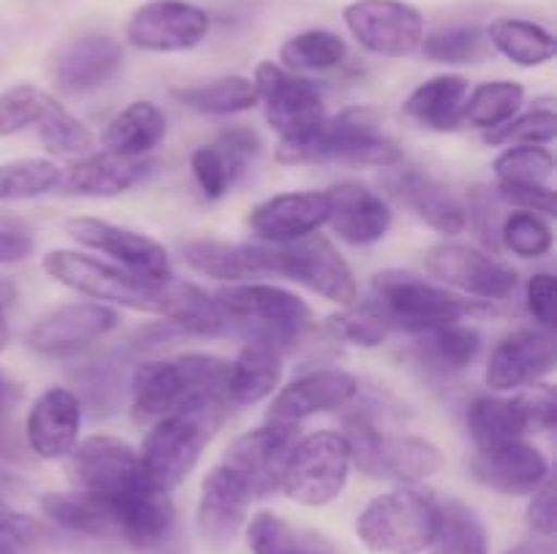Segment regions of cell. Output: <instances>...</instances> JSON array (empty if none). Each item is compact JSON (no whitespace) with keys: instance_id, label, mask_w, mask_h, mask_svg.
<instances>
[{"instance_id":"9c48e42d","label":"cell","mask_w":557,"mask_h":554,"mask_svg":"<svg viewBox=\"0 0 557 554\" xmlns=\"http://www.w3.org/2000/svg\"><path fill=\"white\" fill-rule=\"evenodd\" d=\"M424 269L441 286L490 304L509 302L520 286V275L509 261L460 242L433 244L424 253Z\"/></svg>"},{"instance_id":"e575fe53","label":"cell","mask_w":557,"mask_h":554,"mask_svg":"<svg viewBox=\"0 0 557 554\" xmlns=\"http://www.w3.org/2000/svg\"><path fill=\"white\" fill-rule=\"evenodd\" d=\"M466 427L476 449H490V445L522 440L531 435L517 391L511 396L495 394V391L473 396L466 407Z\"/></svg>"},{"instance_id":"52a82bcc","label":"cell","mask_w":557,"mask_h":554,"mask_svg":"<svg viewBox=\"0 0 557 554\" xmlns=\"http://www.w3.org/2000/svg\"><path fill=\"white\" fill-rule=\"evenodd\" d=\"M373 299L392 329L422 335L435 326L460 324L487 310L490 302L466 299L451 288L417 275L411 269H381L373 275Z\"/></svg>"},{"instance_id":"ac0fdd59","label":"cell","mask_w":557,"mask_h":554,"mask_svg":"<svg viewBox=\"0 0 557 554\" xmlns=\"http://www.w3.org/2000/svg\"><path fill=\"white\" fill-rule=\"evenodd\" d=\"M555 373L553 331L515 329L500 337L487 356L484 383L495 394H515L533 383H542Z\"/></svg>"},{"instance_id":"7c38bea8","label":"cell","mask_w":557,"mask_h":554,"mask_svg":"<svg viewBox=\"0 0 557 554\" xmlns=\"http://www.w3.org/2000/svg\"><path fill=\"white\" fill-rule=\"evenodd\" d=\"M207 9L190 0H145L125 22V41L139 52H190L210 36Z\"/></svg>"},{"instance_id":"ab89813d","label":"cell","mask_w":557,"mask_h":554,"mask_svg":"<svg viewBox=\"0 0 557 554\" xmlns=\"http://www.w3.org/2000/svg\"><path fill=\"white\" fill-rule=\"evenodd\" d=\"M419 52L441 65H473L484 63L493 54L487 33L476 22H446V25L424 30Z\"/></svg>"},{"instance_id":"94428289","label":"cell","mask_w":557,"mask_h":554,"mask_svg":"<svg viewBox=\"0 0 557 554\" xmlns=\"http://www.w3.org/2000/svg\"><path fill=\"white\" fill-rule=\"evenodd\" d=\"M41 536V525L33 516L22 514L0 498V546L9 543H33Z\"/></svg>"},{"instance_id":"5b68a950","label":"cell","mask_w":557,"mask_h":554,"mask_svg":"<svg viewBox=\"0 0 557 554\" xmlns=\"http://www.w3.org/2000/svg\"><path fill=\"white\" fill-rule=\"evenodd\" d=\"M223 416H226V407L201 405L185 407V411L169 413L152 421L136 449L141 487L172 494L199 465L207 443L221 429Z\"/></svg>"},{"instance_id":"7bdbcfd3","label":"cell","mask_w":557,"mask_h":554,"mask_svg":"<svg viewBox=\"0 0 557 554\" xmlns=\"http://www.w3.org/2000/svg\"><path fill=\"white\" fill-rule=\"evenodd\" d=\"M33 128L38 130V139H41L44 150L49 155L82 158L96 144V134L65 103H60L52 92H49L47 106H44L41 117Z\"/></svg>"},{"instance_id":"7dc6e473","label":"cell","mask_w":557,"mask_h":554,"mask_svg":"<svg viewBox=\"0 0 557 554\" xmlns=\"http://www.w3.org/2000/svg\"><path fill=\"white\" fill-rule=\"evenodd\" d=\"M555 231L549 217L528 210H509L500 223V250L525 261H539L553 253Z\"/></svg>"},{"instance_id":"be15d7a7","label":"cell","mask_w":557,"mask_h":554,"mask_svg":"<svg viewBox=\"0 0 557 554\" xmlns=\"http://www.w3.org/2000/svg\"><path fill=\"white\" fill-rule=\"evenodd\" d=\"M22 400V383H16L9 373L0 369V416L11 411Z\"/></svg>"},{"instance_id":"1f68e13d","label":"cell","mask_w":557,"mask_h":554,"mask_svg":"<svg viewBox=\"0 0 557 554\" xmlns=\"http://www.w3.org/2000/svg\"><path fill=\"white\" fill-rule=\"evenodd\" d=\"M484 348V335L471 324H446L422 331L413 340V358L428 373L451 378L471 367Z\"/></svg>"},{"instance_id":"d590c367","label":"cell","mask_w":557,"mask_h":554,"mask_svg":"<svg viewBox=\"0 0 557 554\" xmlns=\"http://www.w3.org/2000/svg\"><path fill=\"white\" fill-rule=\"evenodd\" d=\"M493 52L504 54L520 68H539L555 60L557 41L553 30L525 16H495L484 27Z\"/></svg>"},{"instance_id":"d6986e66","label":"cell","mask_w":557,"mask_h":554,"mask_svg":"<svg viewBox=\"0 0 557 554\" xmlns=\"http://www.w3.org/2000/svg\"><path fill=\"white\" fill-rule=\"evenodd\" d=\"M359 391H362V383L348 369H310L275 391V400L270 402V411H267V421L302 424L321 413L343 411L357 400Z\"/></svg>"},{"instance_id":"60d3db41","label":"cell","mask_w":557,"mask_h":554,"mask_svg":"<svg viewBox=\"0 0 557 554\" xmlns=\"http://www.w3.org/2000/svg\"><path fill=\"white\" fill-rule=\"evenodd\" d=\"M522 103H525V87L520 81H482V85L468 90L466 106H462V125L490 134V130L500 128L511 117H517L522 112Z\"/></svg>"},{"instance_id":"d6a6232c","label":"cell","mask_w":557,"mask_h":554,"mask_svg":"<svg viewBox=\"0 0 557 554\" xmlns=\"http://www.w3.org/2000/svg\"><path fill=\"white\" fill-rule=\"evenodd\" d=\"M169 119L158 103L134 101L120 109L101 130V150L123 158H150V152L166 139Z\"/></svg>"},{"instance_id":"4dcf8cb0","label":"cell","mask_w":557,"mask_h":554,"mask_svg":"<svg viewBox=\"0 0 557 554\" xmlns=\"http://www.w3.org/2000/svg\"><path fill=\"white\" fill-rule=\"evenodd\" d=\"M283 380V353L264 342H245L226 369V405L250 407L277 391Z\"/></svg>"},{"instance_id":"277c9868","label":"cell","mask_w":557,"mask_h":554,"mask_svg":"<svg viewBox=\"0 0 557 554\" xmlns=\"http://www.w3.org/2000/svg\"><path fill=\"white\" fill-rule=\"evenodd\" d=\"M215 302L245 342H264L283 356L297 351L313 329V307L299 293L275 282H223Z\"/></svg>"},{"instance_id":"003e7915","label":"cell","mask_w":557,"mask_h":554,"mask_svg":"<svg viewBox=\"0 0 557 554\" xmlns=\"http://www.w3.org/2000/svg\"><path fill=\"white\" fill-rule=\"evenodd\" d=\"M0 554H11V552H9V549H5V546H0Z\"/></svg>"},{"instance_id":"f1b7e54d","label":"cell","mask_w":557,"mask_h":554,"mask_svg":"<svg viewBox=\"0 0 557 554\" xmlns=\"http://www.w3.org/2000/svg\"><path fill=\"white\" fill-rule=\"evenodd\" d=\"M392 196L411 206L422 223H428L433 231L444 237H457L466 231V204L460 196L444 185L441 179L430 177L428 172L417 166H395L386 177Z\"/></svg>"},{"instance_id":"8d00e7d4","label":"cell","mask_w":557,"mask_h":554,"mask_svg":"<svg viewBox=\"0 0 557 554\" xmlns=\"http://www.w3.org/2000/svg\"><path fill=\"white\" fill-rule=\"evenodd\" d=\"M446 456L433 440L419 435H386L381 445L379 478L397 483H422L438 476Z\"/></svg>"},{"instance_id":"5bb4252c","label":"cell","mask_w":557,"mask_h":554,"mask_svg":"<svg viewBox=\"0 0 557 554\" xmlns=\"http://www.w3.org/2000/svg\"><path fill=\"white\" fill-rule=\"evenodd\" d=\"M120 326V310L101 302H69L33 320L25 331V348L44 358L76 356Z\"/></svg>"},{"instance_id":"603a6c76","label":"cell","mask_w":557,"mask_h":554,"mask_svg":"<svg viewBox=\"0 0 557 554\" xmlns=\"http://www.w3.org/2000/svg\"><path fill=\"white\" fill-rule=\"evenodd\" d=\"M471 473L482 487L504 498H528L553 476L547 454L528 438L476 449Z\"/></svg>"},{"instance_id":"4316f807","label":"cell","mask_w":557,"mask_h":554,"mask_svg":"<svg viewBox=\"0 0 557 554\" xmlns=\"http://www.w3.org/2000/svg\"><path fill=\"white\" fill-rule=\"evenodd\" d=\"M330 217L326 226L354 248H368L381 242L392 231L395 212L381 193L362 182H337L326 188Z\"/></svg>"},{"instance_id":"03108f58","label":"cell","mask_w":557,"mask_h":554,"mask_svg":"<svg viewBox=\"0 0 557 554\" xmlns=\"http://www.w3.org/2000/svg\"><path fill=\"white\" fill-rule=\"evenodd\" d=\"M504 554H555V546L549 538H533V541L517 543V546H511Z\"/></svg>"},{"instance_id":"11a10c76","label":"cell","mask_w":557,"mask_h":554,"mask_svg":"<svg viewBox=\"0 0 557 554\" xmlns=\"http://www.w3.org/2000/svg\"><path fill=\"white\" fill-rule=\"evenodd\" d=\"M525 307L539 329L553 331L557 324V280L553 272H533L525 286Z\"/></svg>"},{"instance_id":"44dd1931","label":"cell","mask_w":557,"mask_h":554,"mask_svg":"<svg viewBox=\"0 0 557 554\" xmlns=\"http://www.w3.org/2000/svg\"><path fill=\"white\" fill-rule=\"evenodd\" d=\"M82 416L85 407L76 391H71L69 386L44 389L27 411L25 429H22L30 454L47 462L65 459L82 440Z\"/></svg>"},{"instance_id":"816d5d0a","label":"cell","mask_w":557,"mask_h":554,"mask_svg":"<svg viewBox=\"0 0 557 554\" xmlns=\"http://www.w3.org/2000/svg\"><path fill=\"white\" fill-rule=\"evenodd\" d=\"M190 172H194L196 185L207 201H218L228 193L234 182L243 177V168L212 141L201 144L190 152Z\"/></svg>"},{"instance_id":"74e56055","label":"cell","mask_w":557,"mask_h":554,"mask_svg":"<svg viewBox=\"0 0 557 554\" xmlns=\"http://www.w3.org/2000/svg\"><path fill=\"white\" fill-rule=\"evenodd\" d=\"M169 96L185 109H194L199 114H212V117H228V114L248 112L259 103V92L250 76L228 74L218 76L212 81H201V85H185L172 87Z\"/></svg>"},{"instance_id":"f907efd6","label":"cell","mask_w":557,"mask_h":554,"mask_svg":"<svg viewBox=\"0 0 557 554\" xmlns=\"http://www.w3.org/2000/svg\"><path fill=\"white\" fill-rule=\"evenodd\" d=\"M466 228L471 226V231L476 234L479 242L484 244L487 253L500 255V223L506 217V204L500 201L495 185H476V188L468 190L466 196Z\"/></svg>"},{"instance_id":"c3c4849f","label":"cell","mask_w":557,"mask_h":554,"mask_svg":"<svg viewBox=\"0 0 557 554\" xmlns=\"http://www.w3.org/2000/svg\"><path fill=\"white\" fill-rule=\"evenodd\" d=\"M557 136V112L555 98L544 96L533 101L528 112H520L500 128L484 134V141L493 147H511V144H553Z\"/></svg>"},{"instance_id":"ba28073f","label":"cell","mask_w":557,"mask_h":554,"mask_svg":"<svg viewBox=\"0 0 557 554\" xmlns=\"http://www.w3.org/2000/svg\"><path fill=\"white\" fill-rule=\"evenodd\" d=\"M351 476L346 438L335 429H319L297 440L283 470L281 492L305 508H321L337 500Z\"/></svg>"},{"instance_id":"7a4b0ae2","label":"cell","mask_w":557,"mask_h":554,"mask_svg":"<svg viewBox=\"0 0 557 554\" xmlns=\"http://www.w3.org/2000/svg\"><path fill=\"white\" fill-rule=\"evenodd\" d=\"M228 358L212 353H177L145 358L134 367L128 383L131 418L150 427L169 413L201 405H226Z\"/></svg>"},{"instance_id":"cb8c5ba5","label":"cell","mask_w":557,"mask_h":554,"mask_svg":"<svg viewBox=\"0 0 557 554\" xmlns=\"http://www.w3.org/2000/svg\"><path fill=\"white\" fill-rule=\"evenodd\" d=\"M125 63V47L109 33H85L58 52L54 87L63 96H87L112 81Z\"/></svg>"},{"instance_id":"b9f144b4","label":"cell","mask_w":557,"mask_h":554,"mask_svg":"<svg viewBox=\"0 0 557 554\" xmlns=\"http://www.w3.org/2000/svg\"><path fill=\"white\" fill-rule=\"evenodd\" d=\"M430 554H490L487 530L476 511L462 500H441V521Z\"/></svg>"},{"instance_id":"9f6ffc18","label":"cell","mask_w":557,"mask_h":554,"mask_svg":"<svg viewBox=\"0 0 557 554\" xmlns=\"http://www.w3.org/2000/svg\"><path fill=\"white\" fill-rule=\"evenodd\" d=\"M522 402V411H525L528 427L533 432H549L557 424V391L553 383H533L528 389L517 391Z\"/></svg>"},{"instance_id":"f546056e","label":"cell","mask_w":557,"mask_h":554,"mask_svg":"<svg viewBox=\"0 0 557 554\" xmlns=\"http://www.w3.org/2000/svg\"><path fill=\"white\" fill-rule=\"evenodd\" d=\"M471 81L462 74H435L413 87L411 96L403 101V117L417 128L433 134H451L462 125V106H466Z\"/></svg>"},{"instance_id":"7402d4cb","label":"cell","mask_w":557,"mask_h":554,"mask_svg":"<svg viewBox=\"0 0 557 554\" xmlns=\"http://www.w3.org/2000/svg\"><path fill=\"white\" fill-rule=\"evenodd\" d=\"M330 217L326 190H288L259 201L248 212V231L261 244H292L321 231Z\"/></svg>"},{"instance_id":"f5cc1de1","label":"cell","mask_w":557,"mask_h":554,"mask_svg":"<svg viewBox=\"0 0 557 554\" xmlns=\"http://www.w3.org/2000/svg\"><path fill=\"white\" fill-rule=\"evenodd\" d=\"M49 92L30 81H20L0 92V139L33 128L47 106Z\"/></svg>"},{"instance_id":"3957f363","label":"cell","mask_w":557,"mask_h":554,"mask_svg":"<svg viewBox=\"0 0 557 554\" xmlns=\"http://www.w3.org/2000/svg\"><path fill=\"white\" fill-rule=\"evenodd\" d=\"M41 269L52 277L58 286L92 299V302L109 304V307L134 310V313L161 315L172 320L177 315L185 297V280H152V277L136 275L125 266L101 261L82 250H49L41 261Z\"/></svg>"},{"instance_id":"6f0895ef","label":"cell","mask_w":557,"mask_h":554,"mask_svg":"<svg viewBox=\"0 0 557 554\" xmlns=\"http://www.w3.org/2000/svg\"><path fill=\"white\" fill-rule=\"evenodd\" d=\"M500 201L511 210H528L536 215L555 217V188L553 185H495Z\"/></svg>"},{"instance_id":"8fae6325","label":"cell","mask_w":557,"mask_h":554,"mask_svg":"<svg viewBox=\"0 0 557 554\" xmlns=\"http://www.w3.org/2000/svg\"><path fill=\"white\" fill-rule=\"evenodd\" d=\"M343 25L354 41L379 58H408L424 38V14L406 0H351L343 9Z\"/></svg>"},{"instance_id":"9a60e30c","label":"cell","mask_w":557,"mask_h":554,"mask_svg":"<svg viewBox=\"0 0 557 554\" xmlns=\"http://www.w3.org/2000/svg\"><path fill=\"white\" fill-rule=\"evenodd\" d=\"M297 440L299 424L267 421L234 438L223 451L221 465L243 478L253 500H267L281 492L283 470H286Z\"/></svg>"},{"instance_id":"6da1fadb","label":"cell","mask_w":557,"mask_h":554,"mask_svg":"<svg viewBox=\"0 0 557 554\" xmlns=\"http://www.w3.org/2000/svg\"><path fill=\"white\" fill-rule=\"evenodd\" d=\"M281 166H354L395 168L406 161L400 144L381 130V114L373 106H346L326 114L315 128L281 139L275 147Z\"/></svg>"},{"instance_id":"83f0119b","label":"cell","mask_w":557,"mask_h":554,"mask_svg":"<svg viewBox=\"0 0 557 554\" xmlns=\"http://www.w3.org/2000/svg\"><path fill=\"white\" fill-rule=\"evenodd\" d=\"M152 168V158H123L107 150L87 152L65 168L58 190L82 199H114L145 182Z\"/></svg>"},{"instance_id":"ee69618b","label":"cell","mask_w":557,"mask_h":554,"mask_svg":"<svg viewBox=\"0 0 557 554\" xmlns=\"http://www.w3.org/2000/svg\"><path fill=\"white\" fill-rule=\"evenodd\" d=\"M392 331L395 329H392L389 318H386L375 299H368V302L357 299V302L346 304V307H341L324 320V335H330L332 340L368 348V351L384 345Z\"/></svg>"},{"instance_id":"6125c7cd","label":"cell","mask_w":557,"mask_h":554,"mask_svg":"<svg viewBox=\"0 0 557 554\" xmlns=\"http://www.w3.org/2000/svg\"><path fill=\"white\" fill-rule=\"evenodd\" d=\"M33 253V239L27 234L0 228V264H20Z\"/></svg>"},{"instance_id":"680465c9","label":"cell","mask_w":557,"mask_h":554,"mask_svg":"<svg viewBox=\"0 0 557 554\" xmlns=\"http://www.w3.org/2000/svg\"><path fill=\"white\" fill-rule=\"evenodd\" d=\"M528 527L536 532L539 538H549L553 541L555 527H557V511H555V481L553 476L542 483L533 494H528V508H525Z\"/></svg>"},{"instance_id":"30bf717a","label":"cell","mask_w":557,"mask_h":554,"mask_svg":"<svg viewBox=\"0 0 557 554\" xmlns=\"http://www.w3.org/2000/svg\"><path fill=\"white\" fill-rule=\"evenodd\" d=\"M277 277L294 280L319 293L332 304H354L359 299V282L346 255L324 234H310L292 244H275Z\"/></svg>"},{"instance_id":"681fc988","label":"cell","mask_w":557,"mask_h":554,"mask_svg":"<svg viewBox=\"0 0 557 554\" xmlns=\"http://www.w3.org/2000/svg\"><path fill=\"white\" fill-rule=\"evenodd\" d=\"M498 185H553L555 155L544 144H511L493 161Z\"/></svg>"},{"instance_id":"4fadbf2b","label":"cell","mask_w":557,"mask_h":554,"mask_svg":"<svg viewBox=\"0 0 557 554\" xmlns=\"http://www.w3.org/2000/svg\"><path fill=\"white\" fill-rule=\"evenodd\" d=\"M250 79L259 92V103L264 106L267 125L281 139L305 134L326 117L324 96L308 76L283 68L275 60H261Z\"/></svg>"},{"instance_id":"484cf974","label":"cell","mask_w":557,"mask_h":554,"mask_svg":"<svg viewBox=\"0 0 557 554\" xmlns=\"http://www.w3.org/2000/svg\"><path fill=\"white\" fill-rule=\"evenodd\" d=\"M180 253L190 269L221 282H256L277 277L275 244L190 239L180 248Z\"/></svg>"},{"instance_id":"bcb514c9","label":"cell","mask_w":557,"mask_h":554,"mask_svg":"<svg viewBox=\"0 0 557 554\" xmlns=\"http://www.w3.org/2000/svg\"><path fill=\"white\" fill-rule=\"evenodd\" d=\"M63 168L49 158H16L0 163V201H30L58 190Z\"/></svg>"},{"instance_id":"91938a15","label":"cell","mask_w":557,"mask_h":554,"mask_svg":"<svg viewBox=\"0 0 557 554\" xmlns=\"http://www.w3.org/2000/svg\"><path fill=\"white\" fill-rule=\"evenodd\" d=\"M215 144L221 147L243 172L248 168V163L256 161V158L261 155V150H264V141H261V136L256 134L250 125H232V128L221 130Z\"/></svg>"},{"instance_id":"e7e4bbea","label":"cell","mask_w":557,"mask_h":554,"mask_svg":"<svg viewBox=\"0 0 557 554\" xmlns=\"http://www.w3.org/2000/svg\"><path fill=\"white\" fill-rule=\"evenodd\" d=\"M16 297V288L9 280H0V351H5L9 345V320H5V307L11 304V299Z\"/></svg>"},{"instance_id":"836d02e7","label":"cell","mask_w":557,"mask_h":554,"mask_svg":"<svg viewBox=\"0 0 557 554\" xmlns=\"http://www.w3.org/2000/svg\"><path fill=\"white\" fill-rule=\"evenodd\" d=\"M38 508L60 530L87 538L114 536V500L107 494L82 492H47L38 500Z\"/></svg>"},{"instance_id":"f6af8a7d","label":"cell","mask_w":557,"mask_h":554,"mask_svg":"<svg viewBox=\"0 0 557 554\" xmlns=\"http://www.w3.org/2000/svg\"><path fill=\"white\" fill-rule=\"evenodd\" d=\"M245 538L253 554H330L313 536H305L275 511H259L245 521Z\"/></svg>"},{"instance_id":"db71d44e","label":"cell","mask_w":557,"mask_h":554,"mask_svg":"<svg viewBox=\"0 0 557 554\" xmlns=\"http://www.w3.org/2000/svg\"><path fill=\"white\" fill-rule=\"evenodd\" d=\"M76 380H79V391H76V396H79L82 407H85L87 402L96 413L117 411L120 402L125 400L123 375H120V369L114 367V364L109 362L87 364V367H82L79 373H76Z\"/></svg>"},{"instance_id":"8992f818","label":"cell","mask_w":557,"mask_h":554,"mask_svg":"<svg viewBox=\"0 0 557 554\" xmlns=\"http://www.w3.org/2000/svg\"><path fill=\"white\" fill-rule=\"evenodd\" d=\"M441 521V500L422 483H400L370 500L357 516L359 543L373 554H422Z\"/></svg>"},{"instance_id":"d4e9b609","label":"cell","mask_w":557,"mask_h":554,"mask_svg":"<svg viewBox=\"0 0 557 554\" xmlns=\"http://www.w3.org/2000/svg\"><path fill=\"white\" fill-rule=\"evenodd\" d=\"M114 536L141 554H161L177 532V508L169 492L136 487L114 494Z\"/></svg>"},{"instance_id":"ffe728a7","label":"cell","mask_w":557,"mask_h":554,"mask_svg":"<svg viewBox=\"0 0 557 554\" xmlns=\"http://www.w3.org/2000/svg\"><path fill=\"white\" fill-rule=\"evenodd\" d=\"M253 494L237 473L218 462L199 487L196 500V530L212 552H223L237 541L248 521Z\"/></svg>"},{"instance_id":"e0dca14e","label":"cell","mask_w":557,"mask_h":554,"mask_svg":"<svg viewBox=\"0 0 557 554\" xmlns=\"http://www.w3.org/2000/svg\"><path fill=\"white\" fill-rule=\"evenodd\" d=\"M65 478L82 492L114 498L141 487L139 454L128 440L114 435H90L65 456Z\"/></svg>"},{"instance_id":"2e32d148","label":"cell","mask_w":557,"mask_h":554,"mask_svg":"<svg viewBox=\"0 0 557 554\" xmlns=\"http://www.w3.org/2000/svg\"><path fill=\"white\" fill-rule=\"evenodd\" d=\"M63 231L79 248L103 253L112 264L125 266L136 275L152 277V280H172L174 277L169 250L158 239L134 231V228L117 226V223L92 215H76L63 223Z\"/></svg>"},{"instance_id":"f35d334b","label":"cell","mask_w":557,"mask_h":554,"mask_svg":"<svg viewBox=\"0 0 557 554\" xmlns=\"http://www.w3.org/2000/svg\"><path fill=\"white\" fill-rule=\"evenodd\" d=\"M346 58V38L335 30H326V27H310V30L294 33L281 43V52H277L283 68L302 76L341 68Z\"/></svg>"}]
</instances>
